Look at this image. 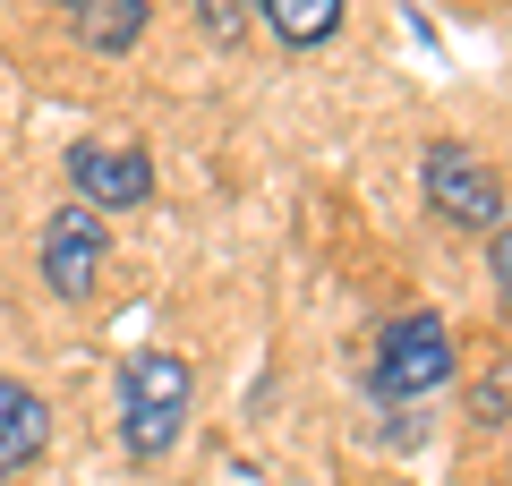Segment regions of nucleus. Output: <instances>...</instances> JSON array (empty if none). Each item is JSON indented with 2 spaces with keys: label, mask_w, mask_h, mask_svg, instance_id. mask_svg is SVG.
Returning a JSON list of instances; mask_svg holds the SVG:
<instances>
[{
  "label": "nucleus",
  "mask_w": 512,
  "mask_h": 486,
  "mask_svg": "<svg viewBox=\"0 0 512 486\" xmlns=\"http://www.w3.org/2000/svg\"><path fill=\"white\" fill-rule=\"evenodd\" d=\"M419 188H427V214L444 231H504V180H495V162L461 137H436L419 162Z\"/></svg>",
  "instance_id": "nucleus-2"
},
{
  "label": "nucleus",
  "mask_w": 512,
  "mask_h": 486,
  "mask_svg": "<svg viewBox=\"0 0 512 486\" xmlns=\"http://www.w3.org/2000/svg\"><path fill=\"white\" fill-rule=\"evenodd\" d=\"M35 265H43V290H52V299H69V307L94 299V282H103V265H111V231H103V214L69 197L52 222H43Z\"/></svg>",
  "instance_id": "nucleus-4"
},
{
  "label": "nucleus",
  "mask_w": 512,
  "mask_h": 486,
  "mask_svg": "<svg viewBox=\"0 0 512 486\" xmlns=\"http://www.w3.org/2000/svg\"><path fill=\"white\" fill-rule=\"evenodd\" d=\"M487 265H495V290H504V307H512V222L487 231Z\"/></svg>",
  "instance_id": "nucleus-10"
},
{
  "label": "nucleus",
  "mask_w": 512,
  "mask_h": 486,
  "mask_svg": "<svg viewBox=\"0 0 512 486\" xmlns=\"http://www.w3.org/2000/svg\"><path fill=\"white\" fill-rule=\"evenodd\" d=\"M265 18H274V35L291 43V52H316V43H333V26H342V0H256Z\"/></svg>",
  "instance_id": "nucleus-8"
},
{
  "label": "nucleus",
  "mask_w": 512,
  "mask_h": 486,
  "mask_svg": "<svg viewBox=\"0 0 512 486\" xmlns=\"http://www.w3.org/2000/svg\"><path fill=\"white\" fill-rule=\"evenodd\" d=\"M197 18H205V35H214V43H239V35H248V18H256V0H197Z\"/></svg>",
  "instance_id": "nucleus-9"
},
{
  "label": "nucleus",
  "mask_w": 512,
  "mask_h": 486,
  "mask_svg": "<svg viewBox=\"0 0 512 486\" xmlns=\"http://www.w3.org/2000/svg\"><path fill=\"white\" fill-rule=\"evenodd\" d=\"M69 188L94 214H137L154 197V162H146V145H128V137H77L69 145Z\"/></svg>",
  "instance_id": "nucleus-5"
},
{
  "label": "nucleus",
  "mask_w": 512,
  "mask_h": 486,
  "mask_svg": "<svg viewBox=\"0 0 512 486\" xmlns=\"http://www.w3.org/2000/svg\"><path fill=\"white\" fill-rule=\"evenodd\" d=\"M43 444H52V410H43L18 376H0V486L18 478V469H35Z\"/></svg>",
  "instance_id": "nucleus-6"
},
{
  "label": "nucleus",
  "mask_w": 512,
  "mask_h": 486,
  "mask_svg": "<svg viewBox=\"0 0 512 486\" xmlns=\"http://www.w3.org/2000/svg\"><path fill=\"white\" fill-rule=\"evenodd\" d=\"M444 376H453V333H444V316L410 307V316H393V324L376 333L367 384H376L384 401H419V393H436Z\"/></svg>",
  "instance_id": "nucleus-3"
},
{
  "label": "nucleus",
  "mask_w": 512,
  "mask_h": 486,
  "mask_svg": "<svg viewBox=\"0 0 512 486\" xmlns=\"http://www.w3.org/2000/svg\"><path fill=\"white\" fill-rule=\"evenodd\" d=\"M188 401H197V376H188L180 350H163V342L128 350L120 359V444L137 461H163L188 435Z\"/></svg>",
  "instance_id": "nucleus-1"
},
{
  "label": "nucleus",
  "mask_w": 512,
  "mask_h": 486,
  "mask_svg": "<svg viewBox=\"0 0 512 486\" xmlns=\"http://www.w3.org/2000/svg\"><path fill=\"white\" fill-rule=\"evenodd\" d=\"M60 9H69V26H77L86 52H128V43L146 35V18H154V0H60Z\"/></svg>",
  "instance_id": "nucleus-7"
}]
</instances>
